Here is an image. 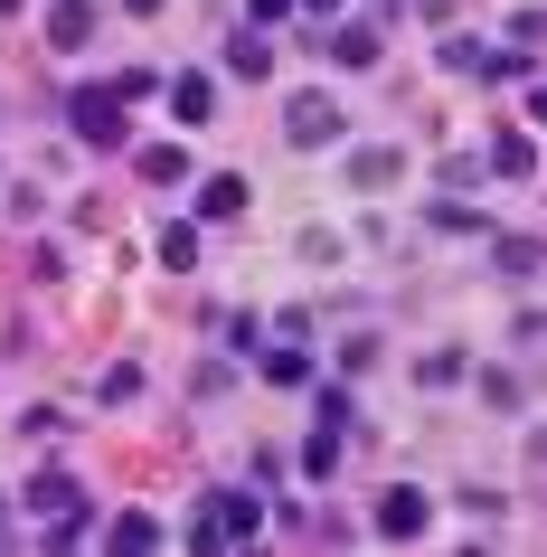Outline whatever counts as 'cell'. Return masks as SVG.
<instances>
[{"mask_svg": "<svg viewBox=\"0 0 547 557\" xmlns=\"http://www.w3.org/2000/svg\"><path fill=\"white\" fill-rule=\"evenodd\" d=\"M29 510L38 520H48V539H58V548H76V539H86V492H76V482H66V472H38L29 482Z\"/></svg>", "mask_w": 547, "mask_h": 557, "instance_id": "cell-1", "label": "cell"}, {"mask_svg": "<svg viewBox=\"0 0 547 557\" xmlns=\"http://www.w3.org/2000/svg\"><path fill=\"white\" fill-rule=\"evenodd\" d=\"M349 425H359V416H349V397H340V387H321V425H312V444H302V472H312V482H331V472H340Z\"/></svg>", "mask_w": 547, "mask_h": 557, "instance_id": "cell-2", "label": "cell"}, {"mask_svg": "<svg viewBox=\"0 0 547 557\" xmlns=\"http://www.w3.org/2000/svg\"><path fill=\"white\" fill-rule=\"evenodd\" d=\"M256 529H264V500L256 492H217V510L189 529V548H236V539H256Z\"/></svg>", "mask_w": 547, "mask_h": 557, "instance_id": "cell-3", "label": "cell"}, {"mask_svg": "<svg viewBox=\"0 0 547 557\" xmlns=\"http://www.w3.org/2000/svg\"><path fill=\"white\" fill-rule=\"evenodd\" d=\"M66 123H76V143H123V95L114 86H76L66 95Z\"/></svg>", "mask_w": 547, "mask_h": 557, "instance_id": "cell-4", "label": "cell"}, {"mask_svg": "<svg viewBox=\"0 0 547 557\" xmlns=\"http://www.w3.org/2000/svg\"><path fill=\"white\" fill-rule=\"evenodd\" d=\"M425 520H434V500L415 482H397V492L377 500V539H425Z\"/></svg>", "mask_w": 547, "mask_h": 557, "instance_id": "cell-5", "label": "cell"}, {"mask_svg": "<svg viewBox=\"0 0 547 557\" xmlns=\"http://www.w3.org/2000/svg\"><path fill=\"white\" fill-rule=\"evenodd\" d=\"M284 133H293V151H321V143H331V133H340V114H331V95H293Z\"/></svg>", "mask_w": 547, "mask_h": 557, "instance_id": "cell-6", "label": "cell"}, {"mask_svg": "<svg viewBox=\"0 0 547 557\" xmlns=\"http://www.w3.org/2000/svg\"><path fill=\"white\" fill-rule=\"evenodd\" d=\"M133 171H142L151 189H179V180H189V151H179V143H142V151H133Z\"/></svg>", "mask_w": 547, "mask_h": 557, "instance_id": "cell-7", "label": "cell"}, {"mask_svg": "<svg viewBox=\"0 0 547 557\" xmlns=\"http://www.w3.org/2000/svg\"><path fill=\"white\" fill-rule=\"evenodd\" d=\"M95 38V0H58L48 10V48H86Z\"/></svg>", "mask_w": 547, "mask_h": 557, "instance_id": "cell-8", "label": "cell"}, {"mask_svg": "<svg viewBox=\"0 0 547 557\" xmlns=\"http://www.w3.org/2000/svg\"><path fill=\"white\" fill-rule=\"evenodd\" d=\"M171 114L189 123V133H199V123L217 114V86H208V76H171Z\"/></svg>", "mask_w": 547, "mask_h": 557, "instance_id": "cell-9", "label": "cell"}, {"mask_svg": "<svg viewBox=\"0 0 547 557\" xmlns=\"http://www.w3.org/2000/svg\"><path fill=\"white\" fill-rule=\"evenodd\" d=\"M490 171H500V180H529V171H538V143H529V133H490Z\"/></svg>", "mask_w": 547, "mask_h": 557, "instance_id": "cell-10", "label": "cell"}, {"mask_svg": "<svg viewBox=\"0 0 547 557\" xmlns=\"http://www.w3.org/2000/svg\"><path fill=\"white\" fill-rule=\"evenodd\" d=\"M321 58H340V66H377V29H359V20H349V29L321 38Z\"/></svg>", "mask_w": 547, "mask_h": 557, "instance_id": "cell-11", "label": "cell"}, {"mask_svg": "<svg viewBox=\"0 0 547 557\" xmlns=\"http://www.w3.org/2000/svg\"><path fill=\"white\" fill-rule=\"evenodd\" d=\"M397 171H406V161H397V151H387V143L349 151V180H359V189H387V180H397Z\"/></svg>", "mask_w": 547, "mask_h": 557, "instance_id": "cell-12", "label": "cell"}, {"mask_svg": "<svg viewBox=\"0 0 547 557\" xmlns=\"http://www.w3.org/2000/svg\"><path fill=\"white\" fill-rule=\"evenodd\" d=\"M227 66H236V76H264V66H274V38H264V29H236L227 38Z\"/></svg>", "mask_w": 547, "mask_h": 557, "instance_id": "cell-13", "label": "cell"}, {"mask_svg": "<svg viewBox=\"0 0 547 557\" xmlns=\"http://www.w3.org/2000/svg\"><path fill=\"white\" fill-rule=\"evenodd\" d=\"M236 208H246V180H236V171L199 180V218H236Z\"/></svg>", "mask_w": 547, "mask_h": 557, "instance_id": "cell-14", "label": "cell"}, {"mask_svg": "<svg viewBox=\"0 0 547 557\" xmlns=\"http://www.w3.org/2000/svg\"><path fill=\"white\" fill-rule=\"evenodd\" d=\"M264 359V379H274V387H302V379H312V350H293V341H284V350H256Z\"/></svg>", "mask_w": 547, "mask_h": 557, "instance_id": "cell-15", "label": "cell"}, {"mask_svg": "<svg viewBox=\"0 0 547 557\" xmlns=\"http://www.w3.org/2000/svg\"><path fill=\"white\" fill-rule=\"evenodd\" d=\"M490 256H500V274H510V284H529V274H538V236H500Z\"/></svg>", "mask_w": 547, "mask_h": 557, "instance_id": "cell-16", "label": "cell"}, {"mask_svg": "<svg viewBox=\"0 0 547 557\" xmlns=\"http://www.w3.org/2000/svg\"><path fill=\"white\" fill-rule=\"evenodd\" d=\"M161 264H179V274H199V227H161Z\"/></svg>", "mask_w": 547, "mask_h": 557, "instance_id": "cell-17", "label": "cell"}, {"mask_svg": "<svg viewBox=\"0 0 547 557\" xmlns=\"http://www.w3.org/2000/svg\"><path fill=\"white\" fill-rule=\"evenodd\" d=\"M462 369H472V359H462V350H425V359H415V379H425V387H453Z\"/></svg>", "mask_w": 547, "mask_h": 557, "instance_id": "cell-18", "label": "cell"}, {"mask_svg": "<svg viewBox=\"0 0 547 557\" xmlns=\"http://www.w3.org/2000/svg\"><path fill=\"white\" fill-rule=\"evenodd\" d=\"M114 548H161V520H142V510H123V520H114Z\"/></svg>", "mask_w": 547, "mask_h": 557, "instance_id": "cell-19", "label": "cell"}, {"mask_svg": "<svg viewBox=\"0 0 547 557\" xmlns=\"http://www.w3.org/2000/svg\"><path fill=\"white\" fill-rule=\"evenodd\" d=\"M246 20H256V29H274V20H293V0H246Z\"/></svg>", "mask_w": 547, "mask_h": 557, "instance_id": "cell-20", "label": "cell"}, {"mask_svg": "<svg viewBox=\"0 0 547 557\" xmlns=\"http://www.w3.org/2000/svg\"><path fill=\"white\" fill-rule=\"evenodd\" d=\"M293 10H312V20H321V10H340V0H293Z\"/></svg>", "mask_w": 547, "mask_h": 557, "instance_id": "cell-21", "label": "cell"}, {"mask_svg": "<svg viewBox=\"0 0 547 557\" xmlns=\"http://www.w3.org/2000/svg\"><path fill=\"white\" fill-rule=\"evenodd\" d=\"M0 539H10V492H0Z\"/></svg>", "mask_w": 547, "mask_h": 557, "instance_id": "cell-22", "label": "cell"}, {"mask_svg": "<svg viewBox=\"0 0 547 557\" xmlns=\"http://www.w3.org/2000/svg\"><path fill=\"white\" fill-rule=\"evenodd\" d=\"M0 10H20V0H0Z\"/></svg>", "mask_w": 547, "mask_h": 557, "instance_id": "cell-23", "label": "cell"}]
</instances>
